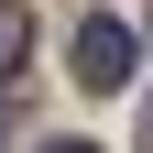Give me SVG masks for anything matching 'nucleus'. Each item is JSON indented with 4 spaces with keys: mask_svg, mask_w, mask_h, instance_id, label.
<instances>
[{
    "mask_svg": "<svg viewBox=\"0 0 153 153\" xmlns=\"http://www.w3.org/2000/svg\"><path fill=\"white\" fill-rule=\"evenodd\" d=\"M131 55H142V44H131V22H120V11H88L66 66H76V88H88V99H109V88H131Z\"/></svg>",
    "mask_w": 153,
    "mask_h": 153,
    "instance_id": "nucleus-1",
    "label": "nucleus"
},
{
    "mask_svg": "<svg viewBox=\"0 0 153 153\" xmlns=\"http://www.w3.org/2000/svg\"><path fill=\"white\" fill-rule=\"evenodd\" d=\"M44 153H99V142H44Z\"/></svg>",
    "mask_w": 153,
    "mask_h": 153,
    "instance_id": "nucleus-3",
    "label": "nucleus"
},
{
    "mask_svg": "<svg viewBox=\"0 0 153 153\" xmlns=\"http://www.w3.org/2000/svg\"><path fill=\"white\" fill-rule=\"evenodd\" d=\"M142 153H153V109H142Z\"/></svg>",
    "mask_w": 153,
    "mask_h": 153,
    "instance_id": "nucleus-4",
    "label": "nucleus"
},
{
    "mask_svg": "<svg viewBox=\"0 0 153 153\" xmlns=\"http://www.w3.org/2000/svg\"><path fill=\"white\" fill-rule=\"evenodd\" d=\"M22 66V11H11V0H0V76Z\"/></svg>",
    "mask_w": 153,
    "mask_h": 153,
    "instance_id": "nucleus-2",
    "label": "nucleus"
}]
</instances>
